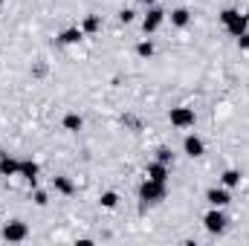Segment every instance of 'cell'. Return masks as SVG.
Returning <instances> with one entry per match:
<instances>
[{
    "instance_id": "5",
    "label": "cell",
    "mask_w": 249,
    "mask_h": 246,
    "mask_svg": "<svg viewBox=\"0 0 249 246\" xmlns=\"http://www.w3.org/2000/svg\"><path fill=\"white\" fill-rule=\"evenodd\" d=\"M171 124L174 127H191L194 124V110L191 107H171Z\"/></svg>"
},
{
    "instance_id": "24",
    "label": "cell",
    "mask_w": 249,
    "mask_h": 246,
    "mask_svg": "<svg viewBox=\"0 0 249 246\" xmlns=\"http://www.w3.org/2000/svg\"><path fill=\"white\" fill-rule=\"evenodd\" d=\"M139 3H148V6H151V3H154V0H139Z\"/></svg>"
},
{
    "instance_id": "1",
    "label": "cell",
    "mask_w": 249,
    "mask_h": 246,
    "mask_svg": "<svg viewBox=\"0 0 249 246\" xmlns=\"http://www.w3.org/2000/svg\"><path fill=\"white\" fill-rule=\"evenodd\" d=\"M220 23L226 26V32H229V35H235V38H238V35H244V32H247L249 18H247V15H241L238 9H223V12H220Z\"/></svg>"
},
{
    "instance_id": "13",
    "label": "cell",
    "mask_w": 249,
    "mask_h": 246,
    "mask_svg": "<svg viewBox=\"0 0 249 246\" xmlns=\"http://www.w3.org/2000/svg\"><path fill=\"white\" fill-rule=\"evenodd\" d=\"M81 124H84V119H81L78 113H67V116H64V130H70V133H78Z\"/></svg>"
},
{
    "instance_id": "14",
    "label": "cell",
    "mask_w": 249,
    "mask_h": 246,
    "mask_svg": "<svg viewBox=\"0 0 249 246\" xmlns=\"http://www.w3.org/2000/svg\"><path fill=\"white\" fill-rule=\"evenodd\" d=\"M188 20H191L188 9H174V12H171V23H174V26L183 29V26H188Z\"/></svg>"
},
{
    "instance_id": "16",
    "label": "cell",
    "mask_w": 249,
    "mask_h": 246,
    "mask_svg": "<svg viewBox=\"0 0 249 246\" xmlns=\"http://www.w3.org/2000/svg\"><path fill=\"white\" fill-rule=\"evenodd\" d=\"M55 188H58L61 194H72V191H75V185H72L70 177H55Z\"/></svg>"
},
{
    "instance_id": "23",
    "label": "cell",
    "mask_w": 249,
    "mask_h": 246,
    "mask_svg": "<svg viewBox=\"0 0 249 246\" xmlns=\"http://www.w3.org/2000/svg\"><path fill=\"white\" fill-rule=\"evenodd\" d=\"M35 203H38V206H47V194H44V191H35Z\"/></svg>"
},
{
    "instance_id": "9",
    "label": "cell",
    "mask_w": 249,
    "mask_h": 246,
    "mask_svg": "<svg viewBox=\"0 0 249 246\" xmlns=\"http://www.w3.org/2000/svg\"><path fill=\"white\" fill-rule=\"evenodd\" d=\"M20 171V159L9 157V154H0V177H15Z\"/></svg>"
},
{
    "instance_id": "18",
    "label": "cell",
    "mask_w": 249,
    "mask_h": 246,
    "mask_svg": "<svg viewBox=\"0 0 249 246\" xmlns=\"http://www.w3.org/2000/svg\"><path fill=\"white\" fill-rule=\"evenodd\" d=\"M116 203H119L116 191H105V194H102V206H105V209H116Z\"/></svg>"
},
{
    "instance_id": "21",
    "label": "cell",
    "mask_w": 249,
    "mask_h": 246,
    "mask_svg": "<svg viewBox=\"0 0 249 246\" xmlns=\"http://www.w3.org/2000/svg\"><path fill=\"white\" fill-rule=\"evenodd\" d=\"M238 47H241V50H249V32L238 35Z\"/></svg>"
},
{
    "instance_id": "7",
    "label": "cell",
    "mask_w": 249,
    "mask_h": 246,
    "mask_svg": "<svg viewBox=\"0 0 249 246\" xmlns=\"http://www.w3.org/2000/svg\"><path fill=\"white\" fill-rule=\"evenodd\" d=\"M183 151H186L191 159H197V157H203V154H206V145H203V139H200V136L188 133L186 139H183Z\"/></svg>"
},
{
    "instance_id": "2",
    "label": "cell",
    "mask_w": 249,
    "mask_h": 246,
    "mask_svg": "<svg viewBox=\"0 0 249 246\" xmlns=\"http://www.w3.org/2000/svg\"><path fill=\"white\" fill-rule=\"evenodd\" d=\"M165 183H157V180H145V183L139 185V200H142V206H154V203H162L165 200Z\"/></svg>"
},
{
    "instance_id": "19",
    "label": "cell",
    "mask_w": 249,
    "mask_h": 246,
    "mask_svg": "<svg viewBox=\"0 0 249 246\" xmlns=\"http://www.w3.org/2000/svg\"><path fill=\"white\" fill-rule=\"evenodd\" d=\"M157 162H162V165H171V162H174V154H171L168 148H160V151H157Z\"/></svg>"
},
{
    "instance_id": "3",
    "label": "cell",
    "mask_w": 249,
    "mask_h": 246,
    "mask_svg": "<svg viewBox=\"0 0 249 246\" xmlns=\"http://www.w3.org/2000/svg\"><path fill=\"white\" fill-rule=\"evenodd\" d=\"M203 223H206V229H209L212 235H220V232H226V223H229V220H226V214H223L220 209L212 206V211L203 217Z\"/></svg>"
},
{
    "instance_id": "6",
    "label": "cell",
    "mask_w": 249,
    "mask_h": 246,
    "mask_svg": "<svg viewBox=\"0 0 249 246\" xmlns=\"http://www.w3.org/2000/svg\"><path fill=\"white\" fill-rule=\"evenodd\" d=\"M162 20H165V12H162L160 6H151L148 15H145V20H142V29H145V32H157Z\"/></svg>"
},
{
    "instance_id": "17",
    "label": "cell",
    "mask_w": 249,
    "mask_h": 246,
    "mask_svg": "<svg viewBox=\"0 0 249 246\" xmlns=\"http://www.w3.org/2000/svg\"><path fill=\"white\" fill-rule=\"evenodd\" d=\"M99 26H102V18H99V15H87V18H84V26H81V29H84V32H96Z\"/></svg>"
},
{
    "instance_id": "11",
    "label": "cell",
    "mask_w": 249,
    "mask_h": 246,
    "mask_svg": "<svg viewBox=\"0 0 249 246\" xmlns=\"http://www.w3.org/2000/svg\"><path fill=\"white\" fill-rule=\"evenodd\" d=\"M145 174L151 180H157V183H168V165H162V162H151Z\"/></svg>"
},
{
    "instance_id": "12",
    "label": "cell",
    "mask_w": 249,
    "mask_h": 246,
    "mask_svg": "<svg viewBox=\"0 0 249 246\" xmlns=\"http://www.w3.org/2000/svg\"><path fill=\"white\" fill-rule=\"evenodd\" d=\"M81 38H84V29H75V26H72V29H64V32H61V38H58V41L70 47V44H78Z\"/></svg>"
},
{
    "instance_id": "4",
    "label": "cell",
    "mask_w": 249,
    "mask_h": 246,
    "mask_svg": "<svg viewBox=\"0 0 249 246\" xmlns=\"http://www.w3.org/2000/svg\"><path fill=\"white\" fill-rule=\"evenodd\" d=\"M26 235H29V229H26V223H20V220H9V223L3 226V238L12 241V244L26 241Z\"/></svg>"
},
{
    "instance_id": "20",
    "label": "cell",
    "mask_w": 249,
    "mask_h": 246,
    "mask_svg": "<svg viewBox=\"0 0 249 246\" xmlns=\"http://www.w3.org/2000/svg\"><path fill=\"white\" fill-rule=\"evenodd\" d=\"M136 53H139L142 58H151V55H154V44H151V41H142V44L136 47Z\"/></svg>"
},
{
    "instance_id": "22",
    "label": "cell",
    "mask_w": 249,
    "mask_h": 246,
    "mask_svg": "<svg viewBox=\"0 0 249 246\" xmlns=\"http://www.w3.org/2000/svg\"><path fill=\"white\" fill-rule=\"evenodd\" d=\"M119 20H122V23H130V20H133V12H130V9H122V15H119Z\"/></svg>"
},
{
    "instance_id": "15",
    "label": "cell",
    "mask_w": 249,
    "mask_h": 246,
    "mask_svg": "<svg viewBox=\"0 0 249 246\" xmlns=\"http://www.w3.org/2000/svg\"><path fill=\"white\" fill-rule=\"evenodd\" d=\"M220 183L226 185V188H235V185H241V171H235V168H229V171H223V177H220Z\"/></svg>"
},
{
    "instance_id": "10",
    "label": "cell",
    "mask_w": 249,
    "mask_h": 246,
    "mask_svg": "<svg viewBox=\"0 0 249 246\" xmlns=\"http://www.w3.org/2000/svg\"><path fill=\"white\" fill-rule=\"evenodd\" d=\"M38 171H41V168H38V162H32V159H20V171H18V174H20L26 183L35 185V180H38Z\"/></svg>"
},
{
    "instance_id": "8",
    "label": "cell",
    "mask_w": 249,
    "mask_h": 246,
    "mask_svg": "<svg viewBox=\"0 0 249 246\" xmlns=\"http://www.w3.org/2000/svg\"><path fill=\"white\" fill-rule=\"evenodd\" d=\"M206 200H209V206H214V209H223V206H229V191H226V185L223 188H209L206 191Z\"/></svg>"
}]
</instances>
